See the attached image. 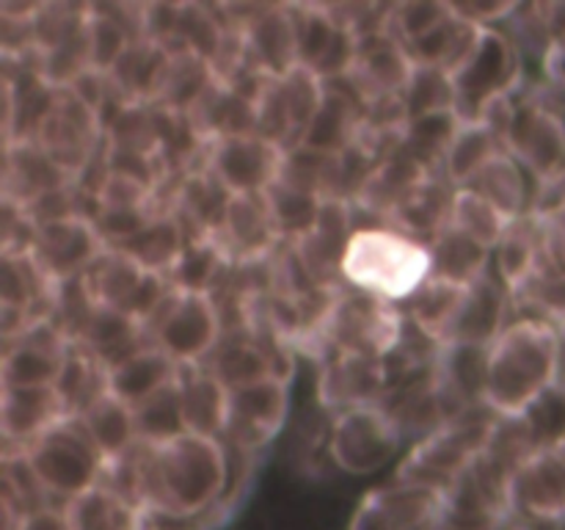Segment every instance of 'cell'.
Returning a JSON list of instances; mask_svg holds the SVG:
<instances>
[{
	"label": "cell",
	"mask_w": 565,
	"mask_h": 530,
	"mask_svg": "<svg viewBox=\"0 0 565 530\" xmlns=\"http://www.w3.org/2000/svg\"><path fill=\"white\" fill-rule=\"evenodd\" d=\"M232 486L224 439L182 434L160 445L141 442V500L154 517L215 528V513Z\"/></svg>",
	"instance_id": "cell-1"
},
{
	"label": "cell",
	"mask_w": 565,
	"mask_h": 530,
	"mask_svg": "<svg viewBox=\"0 0 565 530\" xmlns=\"http://www.w3.org/2000/svg\"><path fill=\"white\" fill-rule=\"evenodd\" d=\"M563 329L539 315H513L489 346L486 406L497 417H519L561 379Z\"/></svg>",
	"instance_id": "cell-2"
},
{
	"label": "cell",
	"mask_w": 565,
	"mask_h": 530,
	"mask_svg": "<svg viewBox=\"0 0 565 530\" xmlns=\"http://www.w3.org/2000/svg\"><path fill=\"white\" fill-rule=\"evenodd\" d=\"M342 279L353 290L406 304L430 279V252L423 241L392 226H364L348 241Z\"/></svg>",
	"instance_id": "cell-3"
},
{
	"label": "cell",
	"mask_w": 565,
	"mask_h": 530,
	"mask_svg": "<svg viewBox=\"0 0 565 530\" xmlns=\"http://www.w3.org/2000/svg\"><path fill=\"white\" fill-rule=\"evenodd\" d=\"M406 331V312L401 304L384 301L370 293L342 287L331 301L318 329L296 348L326 362L331 353H367L386 359Z\"/></svg>",
	"instance_id": "cell-4"
},
{
	"label": "cell",
	"mask_w": 565,
	"mask_h": 530,
	"mask_svg": "<svg viewBox=\"0 0 565 530\" xmlns=\"http://www.w3.org/2000/svg\"><path fill=\"white\" fill-rule=\"evenodd\" d=\"M497 420L500 417L489 406L472 409V412L450 420L439 431L425 436L423 442L408 447L403 462L397 464L395 480L423 486V489L439 491L441 497H447L463 478V473L472 467L475 458L486 451Z\"/></svg>",
	"instance_id": "cell-5"
},
{
	"label": "cell",
	"mask_w": 565,
	"mask_h": 530,
	"mask_svg": "<svg viewBox=\"0 0 565 530\" xmlns=\"http://www.w3.org/2000/svg\"><path fill=\"white\" fill-rule=\"evenodd\" d=\"M22 458L50 502L61 508L97 486L105 473V456L81 417H66L44 431L25 447Z\"/></svg>",
	"instance_id": "cell-6"
},
{
	"label": "cell",
	"mask_w": 565,
	"mask_h": 530,
	"mask_svg": "<svg viewBox=\"0 0 565 530\" xmlns=\"http://www.w3.org/2000/svg\"><path fill=\"white\" fill-rule=\"evenodd\" d=\"M456 114L461 121H480L491 103L513 97L527 83L524 59L500 28H483L472 53L450 72Z\"/></svg>",
	"instance_id": "cell-7"
},
{
	"label": "cell",
	"mask_w": 565,
	"mask_h": 530,
	"mask_svg": "<svg viewBox=\"0 0 565 530\" xmlns=\"http://www.w3.org/2000/svg\"><path fill=\"white\" fill-rule=\"evenodd\" d=\"M401 425L381 403L334 414L326 434V453L340 473L367 478L390 467L406 447Z\"/></svg>",
	"instance_id": "cell-8"
},
{
	"label": "cell",
	"mask_w": 565,
	"mask_h": 530,
	"mask_svg": "<svg viewBox=\"0 0 565 530\" xmlns=\"http://www.w3.org/2000/svg\"><path fill=\"white\" fill-rule=\"evenodd\" d=\"M28 138L77 182L105 149V125L103 116L72 88H53Z\"/></svg>",
	"instance_id": "cell-9"
},
{
	"label": "cell",
	"mask_w": 565,
	"mask_h": 530,
	"mask_svg": "<svg viewBox=\"0 0 565 530\" xmlns=\"http://www.w3.org/2000/svg\"><path fill=\"white\" fill-rule=\"evenodd\" d=\"M502 147L535 182L533 210L546 199L565 193V130L524 94V88L516 94V108L502 136Z\"/></svg>",
	"instance_id": "cell-10"
},
{
	"label": "cell",
	"mask_w": 565,
	"mask_h": 530,
	"mask_svg": "<svg viewBox=\"0 0 565 530\" xmlns=\"http://www.w3.org/2000/svg\"><path fill=\"white\" fill-rule=\"evenodd\" d=\"M143 331L177 364H202L224 340V318L210 293L174 290Z\"/></svg>",
	"instance_id": "cell-11"
},
{
	"label": "cell",
	"mask_w": 565,
	"mask_h": 530,
	"mask_svg": "<svg viewBox=\"0 0 565 530\" xmlns=\"http://www.w3.org/2000/svg\"><path fill=\"white\" fill-rule=\"evenodd\" d=\"M81 282L97 307L125 312L127 318L138 320L141 326H147L154 312L163 307L166 298L174 293L169 276L147 271L130 254L114 246H108L94 259Z\"/></svg>",
	"instance_id": "cell-12"
},
{
	"label": "cell",
	"mask_w": 565,
	"mask_h": 530,
	"mask_svg": "<svg viewBox=\"0 0 565 530\" xmlns=\"http://www.w3.org/2000/svg\"><path fill=\"white\" fill-rule=\"evenodd\" d=\"M226 28H237L248 70L263 77H285L298 66V39L287 3L221 6Z\"/></svg>",
	"instance_id": "cell-13"
},
{
	"label": "cell",
	"mask_w": 565,
	"mask_h": 530,
	"mask_svg": "<svg viewBox=\"0 0 565 530\" xmlns=\"http://www.w3.org/2000/svg\"><path fill=\"white\" fill-rule=\"evenodd\" d=\"M290 414V381L268 375L254 384L230 390V420H226L224 445L243 453H263Z\"/></svg>",
	"instance_id": "cell-14"
},
{
	"label": "cell",
	"mask_w": 565,
	"mask_h": 530,
	"mask_svg": "<svg viewBox=\"0 0 565 530\" xmlns=\"http://www.w3.org/2000/svg\"><path fill=\"white\" fill-rule=\"evenodd\" d=\"M285 160V147L259 132H241L210 144L204 166L232 197H254L268 193L279 182Z\"/></svg>",
	"instance_id": "cell-15"
},
{
	"label": "cell",
	"mask_w": 565,
	"mask_h": 530,
	"mask_svg": "<svg viewBox=\"0 0 565 530\" xmlns=\"http://www.w3.org/2000/svg\"><path fill=\"white\" fill-rule=\"evenodd\" d=\"M296 22L298 66L323 83H337L351 72L359 36L342 25L326 3H287Z\"/></svg>",
	"instance_id": "cell-16"
},
{
	"label": "cell",
	"mask_w": 565,
	"mask_h": 530,
	"mask_svg": "<svg viewBox=\"0 0 565 530\" xmlns=\"http://www.w3.org/2000/svg\"><path fill=\"white\" fill-rule=\"evenodd\" d=\"M215 243L226 254L230 265L248 268L263 265L285 246L276 215L265 193L254 197H232L226 204L224 221L215 232Z\"/></svg>",
	"instance_id": "cell-17"
},
{
	"label": "cell",
	"mask_w": 565,
	"mask_h": 530,
	"mask_svg": "<svg viewBox=\"0 0 565 530\" xmlns=\"http://www.w3.org/2000/svg\"><path fill=\"white\" fill-rule=\"evenodd\" d=\"M441 511L445 497L439 491L392 480L359 500L348 530H436Z\"/></svg>",
	"instance_id": "cell-18"
},
{
	"label": "cell",
	"mask_w": 565,
	"mask_h": 530,
	"mask_svg": "<svg viewBox=\"0 0 565 530\" xmlns=\"http://www.w3.org/2000/svg\"><path fill=\"white\" fill-rule=\"evenodd\" d=\"M105 248L108 243L94 226L92 215H70L36 226V237L28 254L55 285H66L86 274Z\"/></svg>",
	"instance_id": "cell-19"
},
{
	"label": "cell",
	"mask_w": 565,
	"mask_h": 530,
	"mask_svg": "<svg viewBox=\"0 0 565 530\" xmlns=\"http://www.w3.org/2000/svg\"><path fill=\"white\" fill-rule=\"evenodd\" d=\"M390 392L386 359L367 353H331L320 362L318 403L326 414H342L356 406H375Z\"/></svg>",
	"instance_id": "cell-20"
},
{
	"label": "cell",
	"mask_w": 565,
	"mask_h": 530,
	"mask_svg": "<svg viewBox=\"0 0 565 530\" xmlns=\"http://www.w3.org/2000/svg\"><path fill=\"white\" fill-rule=\"evenodd\" d=\"M412 72L414 61L408 59L406 50L386 31H375L359 39L356 59H353L351 72L342 77V83L367 108V105L386 103V99L406 97Z\"/></svg>",
	"instance_id": "cell-21"
},
{
	"label": "cell",
	"mask_w": 565,
	"mask_h": 530,
	"mask_svg": "<svg viewBox=\"0 0 565 530\" xmlns=\"http://www.w3.org/2000/svg\"><path fill=\"white\" fill-rule=\"evenodd\" d=\"M513 522L555 524L565 519V458L539 451L519 467L511 484Z\"/></svg>",
	"instance_id": "cell-22"
},
{
	"label": "cell",
	"mask_w": 565,
	"mask_h": 530,
	"mask_svg": "<svg viewBox=\"0 0 565 530\" xmlns=\"http://www.w3.org/2000/svg\"><path fill=\"white\" fill-rule=\"evenodd\" d=\"M72 340L55 326L42 320L17 340L6 342L3 351V386H55L64 370Z\"/></svg>",
	"instance_id": "cell-23"
},
{
	"label": "cell",
	"mask_w": 565,
	"mask_h": 530,
	"mask_svg": "<svg viewBox=\"0 0 565 530\" xmlns=\"http://www.w3.org/2000/svg\"><path fill=\"white\" fill-rule=\"evenodd\" d=\"M72 417L55 386H3L0 395V431H3V458L22 456L31 442L44 431Z\"/></svg>",
	"instance_id": "cell-24"
},
{
	"label": "cell",
	"mask_w": 565,
	"mask_h": 530,
	"mask_svg": "<svg viewBox=\"0 0 565 530\" xmlns=\"http://www.w3.org/2000/svg\"><path fill=\"white\" fill-rule=\"evenodd\" d=\"M513 320V296L494 268L486 271L463 293L461 309L450 326L445 346H483L489 348Z\"/></svg>",
	"instance_id": "cell-25"
},
{
	"label": "cell",
	"mask_w": 565,
	"mask_h": 530,
	"mask_svg": "<svg viewBox=\"0 0 565 530\" xmlns=\"http://www.w3.org/2000/svg\"><path fill=\"white\" fill-rule=\"evenodd\" d=\"M486 368H489V348L458 346V342L441 348L434 384L447 423L472 409L486 406Z\"/></svg>",
	"instance_id": "cell-26"
},
{
	"label": "cell",
	"mask_w": 565,
	"mask_h": 530,
	"mask_svg": "<svg viewBox=\"0 0 565 530\" xmlns=\"http://www.w3.org/2000/svg\"><path fill=\"white\" fill-rule=\"evenodd\" d=\"M430 171L425 166H419L417 160L408 158L403 149H395L392 155H386L370 177L364 180V186L359 188L356 204L362 213H367L370 219L379 221L381 226H390V219L403 208V204L412 199V193L419 186L430 180Z\"/></svg>",
	"instance_id": "cell-27"
},
{
	"label": "cell",
	"mask_w": 565,
	"mask_h": 530,
	"mask_svg": "<svg viewBox=\"0 0 565 530\" xmlns=\"http://www.w3.org/2000/svg\"><path fill=\"white\" fill-rule=\"evenodd\" d=\"M77 186L75 177L66 174L39 144L31 138L6 144V169H3V202L28 208L36 199L61 188Z\"/></svg>",
	"instance_id": "cell-28"
},
{
	"label": "cell",
	"mask_w": 565,
	"mask_h": 530,
	"mask_svg": "<svg viewBox=\"0 0 565 530\" xmlns=\"http://www.w3.org/2000/svg\"><path fill=\"white\" fill-rule=\"evenodd\" d=\"M364 121V105L342 81L326 83V99L309 125L301 147L323 155H342L356 144Z\"/></svg>",
	"instance_id": "cell-29"
},
{
	"label": "cell",
	"mask_w": 565,
	"mask_h": 530,
	"mask_svg": "<svg viewBox=\"0 0 565 530\" xmlns=\"http://www.w3.org/2000/svg\"><path fill=\"white\" fill-rule=\"evenodd\" d=\"M177 386L188 434L221 439L230 420V390L204 364H180Z\"/></svg>",
	"instance_id": "cell-30"
},
{
	"label": "cell",
	"mask_w": 565,
	"mask_h": 530,
	"mask_svg": "<svg viewBox=\"0 0 565 530\" xmlns=\"http://www.w3.org/2000/svg\"><path fill=\"white\" fill-rule=\"evenodd\" d=\"M544 263V230H541V215L527 213L513 221L502 241L491 252V268L497 271L511 296L516 298L530 282L539 276Z\"/></svg>",
	"instance_id": "cell-31"
},
{
	"label": "cell",
	"mask_w": 565,
	"mask_h": 530,
	"mask_svg": "<svg viewBox=\"0 0 565 530\" xmlns=\"http://www.w3.org/2000/svg\"><path fill=\"white\" fill-rule=\"evenodd\" d=\"M70 530H154V513L97 484L64 506Z\"/></svg>",
	"instance_id": "cell-32"
},
{
	"label": "cell",
	"mask_w": 565,
	"mask_h": 530,
	"mask_svg": "<svg viewBox=\"0 0 565 530\" xmlns=\"http://www.w3.org/2000/svg\"><path fill=\"white\" fill-rule=\"evenodd\" d=\"M177 375H180V364L169 353L160 351L158 346H143L141 351L110 368L108 384L119 401L136 409L138 403L174 384Z\"/></svg>",
	"instance_id": "cell-33"
},
{
	"label": "cell",
	"mask_w": 565,
	"mask_h": 530,
	"mask_svg": "<svg viewBox=\"0 0 565 530\" xmlns=\"http://www.w3.org/2000/svg\"><path fill=\"white\" fill-rule=\"evenodd\" d=\"M467 188L478 191L480 197L489 199L497 210L508 215L511 221L533 213L535 204V182L530 180L527 171L522 169L516 158L508 149L497 152L483 169L475 174V180Z\"/></svg>",
	"instance_id": "cell-34"
},
{
	"label": "cell",
	"mask_w": 565,
	"mask_h": 530,
	"mask_svg": "<svg viewBox=\"0 0 565 530\" xmlns=\"http://www.w3.org/2000/svg\"><path fill=\"white\" fill-rule=\"evenodd\" d=\"M430 276L469 287L491 268V248L469 237L456 224H447L434 241L428 243Z\"/></svg>",
	"instance_id": "cell-35"
},
{
	"label": "cell",
	"mask_w": 565,
	"mask_h": 530,
	"mask_svg": "<svg viewBox=\"0 0 565 530\" xmlns=\"http://www.w3.org/2000/svg\"><path fill=\"white\" fill-rule=\"evenodd\" d=\"M452 197H456V188L445 180V174H434L392 215L390 226L403 232V235L417 237V241H423L428 246L450 224Z\"/></svg>",
	"instance_id": "cell-36"
},
{
	"label": "cell",
	"mask_w": 565,
	"mask_h": 530,
	"mask_svg": "<svg viewBox=\"0 0 565 530\" xmlns=\"http://www.w3.org/2000/svg\"><path fill=\"white\" fill-rule=\"evenodd\" d=\"M188 235L182 230L180 221L171 213L154 215L141 232H136L127 241L116 243L114 248L130 254L136 263H141L147 271H154V274L169 276L171 268L177 265L180 254L185 252Z\"/></svg>",
	"instance_id": "cell-37"
},
{
	"label": "cell",
	"mask_w": 565,
	"mask_h": 530,
	"mask_svg": "<svg viewBox=\"0 0 565 530\" xmlns=\"http://www.w3.org/2000/svg\"><path fill=\"white\" fill-rule=\"evenodd\" d=\"M81 423L86 425L92 439L97 442L99 453L105 456V464L125 456L127 451H132V447L138 445L132 406L119 401L114 392H108V395H103L99 401H94L92 406L81 414Z\"/></svg>",
	"instance_id": "cell-38"
},
{
	"label": "cell",
	"mask_w": 565,
	"mask_h": 530,
	"mask_svg": "<svg viewBox=\"0 0 565 530\" xmlns=\"http://www.w3.org/2000/svg\"><path fill=\"white\" fill-rule=\"evenodd\" d=\"M458 127H461V119H458L456 110L419 116V119L408 121L406 130H403L401 149L419 166H425L430 174H441L447 152L458 136Z\"/></svg>",
	"instance_id": "cell-39"
},
{
	"label": "cell",
	"mask_w": 565,
	"mask_h": 530,
	"mask_svg": "<svg viewBox=\"0 0 565 530\" xmlns=\"http://www.w3.org/2000/svg\"><path fill=\"white\" fill-rule=\"evenodd\" d=\"M463 293H467V287L430 276L401 307L414 326H419L425 335H430L434 340H439L445 346L452 320H456L458 309H461Z\"/></svg>",
	"instance_id": "cell-40"
},
{
	"label": "cell",
	"mask_w": 565,
	"mask_h": 530,
	"mask_svg": "<svg viewBox=\"0 0 565 530\" xmlns=\"http://www.w3.org/2000/svg\"><path fill=\"white\" fill-rule=\"evenodd\" d=\"M108 373L110 370L105 368L94 353H88L86 348L72 342L70 353H66L64 370H61L58 375V384H55V390L61 392L72 417H81L94 401L108 395Z\"/></svg>",
	"instance_id": "cell-41"
},
{
	"label": "cell",
	"mask_w": 565,
	"mask_h": 530,
	"mask_svg": "<svg viewBox=\"0 0 565 530\" xmlns=\"http://www.w3.org/2000/svg\"><path fill=\"white\" fill-rule=\"evenodd\" d=\"M502 149L505 147H502L500 136L483 121H461L441 174L452 188H467L475 180V174Z\"/></svg>",
	"instance_id": "cell-42"
},
{
	"label": "cell",
	"mask_w": 565,
	"mask_h": 530,
	"mask_svg": "<svg viewBox=\"0 0 565 530\" xmlns=\"http://www.w3.org/2000/svg\"><path fill=\"white\" fill-rule=\"evenodd\" d=\"M226 271H230V259L221 252L215 237H199V241H188L185 252L171 268L169 282L174 290L213 293Z\"/></svg>",
	"instance_id": "cell-43"
},
{
	"label": "cell",
	"mask_w": 565,
	"mask_h": 530,
	"mask_svg": "<svg viewBox=\"0 0 565 530\" xmlns=\"http://www.w3.org/2000/svg\"><path fill=\"white\" fill-rule=\"evenodd\" d=\"M450 221L458 230L467 232L469 237H475V241L483 243L486 248H491V252H494L497 243L502 241L508 226L513 224L502 210H497L489 199L480 197L472 188H456Z\"/></svg>",
	"instance_id": "cell-44"
},
{
	"label": "cell",
	"mask_w": 565,
	"mask_h": 530,
	"mask_svg": "<svg viewBox=\"0 0 565 530\" xmlns=\"http://www.w3.org/2000/svg\"><path fill=\"white\" fill-rule=\"evenodd\" d=\"M132 414H136L138 442H147V445H160V442H169L174 439V436L188 434L177 381L171 386H166V390H160L158 395L138 403V406L132 409Z\"/></svg>",
	"instance_id": "cell-45"
},
{
	"label": "cell",
	"mask_w": 565,
	"mask_h": 530,
	"mask_svg": "<svg viewBox=\"0 0 565 530\" xmlns=\"http://www.w3.org/2000/svg\"><path fill=\"white\" fill-rule=\"evenodd\" d=\"M265 197H268L270 210H274L276 224H279L285 243H292L307 235V232H312L326 204V199L307 191H298V188L285 186V182H276Z\"/></svg>",
	"instance_id": "cell-46"
},
{
	"label": "cell",
	"mask_w": 565,
	"mask_h": 530,
	"mask_svg": "<svg viewBox=\"0 0 565 530\" xmlns=\"http://www.w3.org/2000/svg\"><path fill=\"white\" fill-rule=\"evenodd\" d=\"M452 14V3H430V0H408V3H392L386 11L384 31L401 44L403 50L412 47L434 28H439Z\"/></svg>",
	"instance_id": "cell-47"
},
{
	"label": "cell",
	"mask_w": 565,
	"mask_h": 530,
	"mask_svg": "<svg viewBox=\"0 0 565 530\" xmlns=\"http://www.w3.org/2000/svg\"><path fill=\"white\" fill-rule=\"evenodd\" d=\"M403 103H406L408 121L439 114V110H456V92H452L450 75L439 66H414Z\"/></svg>",
	"instance_id": "cell-48"
},
{
	"label": "cell",
	"mask_w": 565,
	"mask_h": 530,
	"mask_svg": "<svg viewBox=\"0 0 565 530\" xmlns=\"http://www.w3.org/2000/svg\"><path fill=\"white\" fill-rule=\"evenodd\" d=\"M519 417L527 425L533 445L539 451H555L565 439V390L555 384Z\"/></svg>",
	"instance_id": "cell-49"
},
{
	"label": "cell",
	"mask_w": 565,
	"mask_h": 530,
	"mask_svg": "<svg viewBox=\"0 0 565 530\" xmlns=\"http://www.w3.org/2000/svg\"><path fill=\"white\" fill-rule=\"evenodd\" d=\"M533 213L541 215L544 230V263L541 271L565 276V193L541 202Z\"/></svg>",
	"instance_id": "cell-50"
},
{
	"label": "cell",
	"mask_w": 565,
	"mask_h": 530,
	"mask_svg": "<svg viewBox=\"0 0 565 530\" xmlns=\"http://www.w3.org/2000/svg\"><path fill=\"white\" fill-rule=\"evenodd\" d=\"M524 94L539 105L544 114H550L552 119L565 130V88L557 86V83L546 81L541 75V81H527L524 83Z\"/></svg>",
	"instance_id": "cell-51"
},
{
	"label": "cell",
	"mask_w": 565,
	"mask_h": 530,
	"mask_svg": "<svg viewBox=\"0 0 565 530\" xmlns=\"http://www.w3.org/2000/svg\"><path fill=\"white\" fill-rule=\"evenodd\" d=\"M452 9H456L463 20L475 22V25L497 28L505 25V22L516 14L519 3H452Z\"/></svg>",
	"instance_id": "cell-52"
},
{
	"label": "cell",
	"mask_w": 565,
	"mask_h": 530,
	"mask_svg": "<svg viewBox=\"0 0 565 530\" xmlns=\"http://www.w3.org/2000/svg\"><path fill=\"white\" fill-rule=\"evenodd\" d=\"M14 530H70V522H66L64 508L47 506V508H36V511L25 513V517L17 522Z\"/></svg>",
	"instance_id": "cell-53"
},
{
	"label": "cell",
	"mask_w": 565,
	"mask_h": 530,
	"mask_svg": "<svg viewBox=\"0 0 565 530\" xmlns=\"http://www.w3.org/2000/svg\"><path fill=\"white\" fill-rule=\"evenodd\" d=\"M541 72H544L546 81L557 83L565 88V33L546 50L544 61H541Z\"/></svg>",
	"instance_id": "cell-54"
},
{
	"label": "cell",
	"mask_w": 565,
	"mask_h": 530,
	"mask_svg": "<svg viewBox=\"0 0 565 530\" xmlns=\"http://www.w3.org/2000/svg\"><path fill=\"white\" fill-rule=\"evenodd\" d=\"M557 384L565 390V329H563V359H561V379H557Z\"/></svg>",
	"instance_id": "cell-55"
},
{
	"label": "cell",
	"mask_w": 565,
	"mask_h": 530,
	"mask_svg": "<svg viewBox=\"0 0 565 530\" xmlns=\"http://www.w3.org/2000/svg\"><path fill=\"white\" fill-rule=\"evenodd\" d=\"M557 451H561V456H563V458H565V439H563V442H561V445H557Z\"/></svg>",
	"instance_id": "cell-56"
},
{
	"label": "cell",
	"mask_w": 565,
	"mask_h": 530,
	"mask_svg": "<svg viewBox=\"0 0 565 530\" xmlns=\"http://www.w3.org/2000/svg\"><path fill=\"white\" fill-rule=\"evenodd\" d=\"M511 530H524V528H519V524H516V522H513V524H511Z\"/></svg>",
	"instance_id": "cell-57"
}]
</instances>
